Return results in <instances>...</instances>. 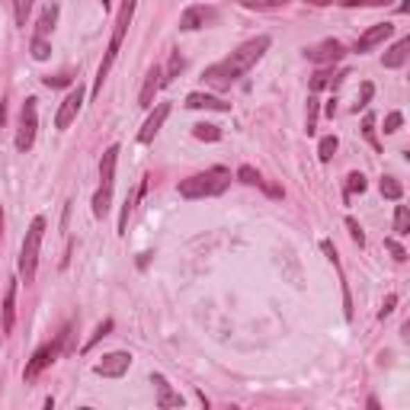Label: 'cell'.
I'll list each match as a JSON object with an SVG mask.
<instances>
[{
	"label": "cell",
	"mask_w": 410,
	"mask_h": 410,
	"mask_svg": "<svg viewBox=\"0 0 410 410\" xmlns=\"http://www.w3.org/2000/svg\"><path fill=\"white\" fill-rule=\"evenodd\" d=\"M269 49V35H257L250 42H244L237 51H231L225 61H218V65L205 67V84L215 87V90H231V84H237L253 65H257Z\"/></svg>",
	"instance_id": "1"
},
{
	"label": "cell",
	"mask_w": 410,
	"mask_h": 410,
	"mask_svg": "<svg viewBox=\"0 0 410 410\" xmlns=\"http://www.w3.org/2000/svg\"><path fill=\"white\" fill-rule=\"evenodd\" d=\"M135 7H138V0H122V7H119L116 23H112V39H109L106 58H103L100 71H96V84H93V93L103 90V80H106L109 71H112V65H116L119 49H122V39H126V29H128V23H132V17H135Z\"/></svg>",
	"instance_id": "2"
},
{
	"label": "cell",
	"mask_w": 410,
	"mask_h": 410,
	"mask_svg": "<svg viewBox=\"0 0 410 410\" xmlns=\"http://www.w3.org/2000/svg\"><path fill=\"white\" fill-rule=\"evenodd\" d=\"M231 186V170L225 167H212L205 173H196L189 180L180 183V196L183 199H212V196H221Z\"/></svg>",
	"instance_id": "3"
},
{
	"label": "cell",
	"mask_w": 410,
	"mask_h": 410,
	"mask_svg": "<svg viewBox=\"0 0 410 410\" xmlns=\"http://www.w3.org/2000/svg\"><path fill=\"white\" fill-rule=\"evenodd\" d=\"M116 160H119V144H109L100 160V189L93 196V215L106 218L109 205H112V186H116Z\"/></svg>",
	"instance_id": "4"
},
{
	"label": "cell",
	"mask_w": 410,
	"mask_h": 410,
	"mask_svg": "<svg viewBox=\"0 0 410 410\" xmlns=\"http://www.w3.org/2000/svg\"><path fill=\"white\" fill-rule=\"evenodd\" d=\"M42 237H45V218H33V225L23 237L19 247V276L26 279V285L35 279V266H39V250H42Z\"/></svg>",
	"instance_id": "5"
},
{
	"label": "cell",
	"mask_w": 410,
	"mask_h": 410,
	"mask_svg": "<svg viewBox=\"0 0 410 410\" xmlns=\"http://www.w3.org/2000/svg\"><path fill=\"white\" fill-rule=\"evenodd\" d=\"M67 334H71V330H61V334L55 336L51 343H45L42 350H35V356H33L29 362H26V372H23V378H26V382H33V378H39V375H42V368H49L51 362L58 359V356H61V350H65Z\"/></svg>",
	"instance_id": "6"
},
{
	"label": "cell",
	"mask_w": 410,
	"mask_h": 410,
	"mask_svg": "<svg viewBox=\"0 0 410 410\" xmlns=\"http://www.w3.org/2000/svg\"><path fill=\"white\" fill-rule=\"evenodd\" d=\"M35 128H39V100L29 96L23 103V116H19V132H17V151H29L35 142Z\"/></svg>",
	"instance_id": "7"
},
{
	"label": "cell",
	"mask_w": 410,
	"mask_h": 410,
	"mask_svg": "<svg viewBox=\"0 0 410 410\" xmlns=\"http://www.w3.org/2000/svg\"><path fill=\"white\" fill-rule=\"evenodd\" d=\"M80 106H84V87L77 84L74 90L61 100V109H58V116H55V128H67V126H71V122L77 119V112H80Z\"/></svg>",
	"instance_id": "8"
},
{
	"label": "cell",
	"mask_w": 410,
	"mask_h": 410,
	"mask_svg": "<svg viewBox=\"0 0 410 410\" xmlns=\"http://www.w3.org/2000/svg\"><path fill=\"white\" fill-rule=\"evenodd\" d=\"M132 366V356L128 352H106L100 362H96V375L103 378H122Z\"/></svg>",
	"instance_id": "9"
},
{
	"label": "cell",
	"mask_w": 410,
	"mask_h": 410,
	"mask_svg": "<svg viewBox=\"0 0 410 410\" xmlns=\"http://www.w3.org/2000/svg\"><path fill=\"white\" fill-rule=\"evenodd\" d=\"M305 55H308V61H314V65H334V61L343 58L346 51L336 39H327V42L314 45V49H305Z\"/></svg>",
	"instance_id": "10"
},
{
	"label": "cell",
	"mask_w": 410,
	"mask_h": 410,
	"mask_svg": "<svg viewBox=\"0 0 410 410\" xmlns=\"http://www.w3.org/2000/svg\"><path fill=\"white\" fill-rule=\"evenodd\" d=\"M394 35V26L391 23H378V26H372L368 33H362L359 35V42H356V51H368V49H375V45H382L385 39H391Z\"/></svg>",
	"instance_id": "11"
},
{
	"label": "cell",
	"mask_w": 410,
	"mask_h": 410,
	"mask_svg": "<svg viewBox=\"0 0 410 410\" xmlns=\"http://www.w3.org/2000/svg\"><path fill=\"white\" fill-rule=\"evenodd\" d=\"M167 116H170V106H167V103H160V106L151 112V119L144 122V128L138 132V142H142V144H151V142H154V135L160 132V126L167 122Z\"/></svg>",
	"instance_id": "12"
},
{
	"label": "cell",
	"mask_w": 410,
	"mask_h": 410,
	"mask_svg": "<svg viewBox=\"0 0 410 410\" xmlns=\"http://www.w3.org/2000/svg\"><path fill=\"white\" fill-rule=\"evenodd\" d=\"M212 19H215V10H209V7H189L183 17H180V29H183V33H193V29L212 23Z\"/></svg>",
	"instance_id": "13"
},
{
	"label": "cell",
	"mask_w": 410,
	"mask_h": 410,
	"mask_svg": "<svg viewBox=\"0 0 410 410\" xmlns=\"http://www.w3.org/2000/svg\"><path fill=\"white\" fill-rule=\"evenodd\" d=\"M160 67L154 65L151 71H148V80H144V87H142V96H138V106L142 109H151L154 106V96H157V90L164 87V80H160Z\"/></svg>",
	"instance_id": "14"
},
{
	"label": "cell",
	"mask_w": 410,
	"mask_h": 410,
	"mask_svg": "<svg viewBox=\"0 0 410 410\" xmlns=\"http://www.w3.org/2000/svg\"><path fill=\"white\" fill-rule=\"evenodd\" d=\"M186 109H215V112H228L231 103L218 100L212 93H189V96H186Z\"/></svg>",
	"instance_id": "15"
},
{
	"label": "cell",
	"mask_w": 410,
	"mask_h": 410,
	"mask_svg": "<svg viewBox=\"0 0 410 410\" xmlns=\"http://www.w3.org/2000/svg\"><path fill=\"white\" fill-rule=\"evenodd\" d=\"M151 382L157 385V407H183V398L167 385L164 375H151Z\"/></svg>",
	"instance_id": "16"
},
{
	"label": "cell",
	"mask_w": 410,
	"mask_h": 410,
	"mask_svg": "<svg viewBox=\"0 0 410 410\" xmlns=\"http://www.w3.org/2000/svg\"><path fill=\"white\" fill-rule=\"evenodd\" d=\"M407 51H410V35H401V39H398V42L388 49L385 67H401L404 61H407Z\"/></svg>",
	"instance_id": "17"
},
{
	"label": "cell",
	"mask_w": 410,
	"mask_h": 410,
	"mask_svg": "<svg viewBox=\"0 0 410 410\" xmlns=\"http://www.w3.org/2000/svg\"><path fill=\"white\" fill-rule=\"evenodd\" d=\"M13 318H17V282H10L3 295V334L13 330Z\"/></svg>",
	"instance_id": "18"
},
{
	"label": "cell",
	"mask_w": 410,
	"mask_h": 410,
	"mask_svg": "<svg viewBox=\"0 0 410 410\" xmlns=\"http://www.w3.org/2000/svg\"><path fill=\"white\" fill-rule=\"evenodd\" d=\"M237 180H241V183H247V186H263L269 196H282L276 186H266V183H263V176H259L253 167H241V170H237Z\"/></svg>",
	"instance_id": "19"
},
{
	"label": "cell",
	"mask_w": 410,
	"mask_h": 410,
	"mask_svg": "<svg viewBox=\"0 0 410 410\" xmlns=\"http://www.w3.org/2000/svg\"><path fill=\"white\" fill-rule=\"evenodd\" d=\"M55 23H58V3H49V7L42 10V17H39V29H35V35H49L51 29H55Z\"/></svg>",
	"instance_id": "20"
},
{
	"label": "cell",
	"mask_w": 410,
	"mask_h": 410,
	"mask_svg": "<svg viewBox=\"0 0 410 410\" xmlns=\"http://www.w3.org/2000/svg\"><path fill=\"white\" fill-rule=\"evenodd\" d=\"M382 196H385V199H391V202H401L404 186L398 183L394 176H382Z\"/></svg>",
	"instance_id": "21"
},
{
	"label": "cell",
	"mask_w": 410,
	"mask_h": 410,
	"mask_svg": "<svg viewBox=\"0 0 410 410\" xmlns=\"http://www.w3.org/2000/svg\"><path fill=\"white\" fill-rule=\"evenodd\" d=\"M193 135L199 142H218V138H221V128L212 126V122H199V126H193Z\"/></svg>",
	"instance_id": "22"
},
{
	"label": "cell",
	"mask_w": 410,
	"mask_h": 410,
	"mask_svg": "<svg viewBox=\"0 0 410 410\" xmlns=\"http://www.w3.org/2000/svg\"><path fill=\"white\" fill-rule=\"evenodd\" d=\"M180 71H183V55H180V51H173V55H170V65H167V71H160V80H164V84H170V80H176V77H180Z\"/></svg>",
	"instance_id": "23"
},
{
	"label": "cell",
	"mask_w": 410,
	"mask_h": 410,
	"mask_svg": "<svg viewBox=\"0 0 410 410\" xmlns=\"http://www.w3.org/2000/svg\"><path fill=\"white\" fill-rule=\"evenodd\" d=\"M289 0H241V7L247 10H282Z\"/></svg>",
	"instance_id": "24"
},
{
	"label": "cell",
	"mask_w": 410,
	"mask_h": 410,
	"mask_svg": "<svg viewBox=\"0 0 410 410\" xmlns=\"http://www.w3.org/2000/svg\"><path fill=\"white\" fill-rule=\"evenodd\" d=\"M394 231L398 234H410V215H407V205H398V212H394Z\"/></svg>",
	"instance_id": "25"
},
{
	"label": "cell",
	"mask_w": 410,
	"mask_h": 410,
	"mask_svg": "<svg viewBox=\"0 0 410 410\" xmlns=\"http://www.w3.org/2000/svg\"><path fill=\"white\" fill-rule=\"evenodd\" d=\"M33 13V0H13V17H17V26H26Z\"/></svg>",
	"instance_id": "26"
},
{
	"label": "cell",
	"mask_w": 410,
	"mask_h": 410,
	"mask_svg": "<svg viewBox=\"0 0 410 410\" xmlns=\"http://www.w3.org/2000/svg\"><path fill=\"white\" fill-rule=\"evenodd\" d=\"M334 151H336V138H334V135L321 138V144H318V157H321V164H327V160L334 157Z\"/></svg>",
	"instance_id": "27"
},
{
	"label": "cell",
	"mask_w": 410,
	"mask_h": 410,
	"mask_svg": "<svg viewBox=\"0 0 410 410\" xmlns=\"http://www.w3.org/2000/svg\"><path fill=\"white\" fill-rule=\"evenodd\" d=\"M352 193H366V176L362 173H350L346 176V196Z\"/></svg>",
	"instance_id": "28"
},
{
	"label": "cell",
	"mask_w": 410,
	"mask_h": 410,
	"mask_svg": "<svg viewBox=\"0 0 410 410\" xmlns=\"http://www.w3.org/2000/svg\"><path fill=\"white\" fill-rule=\"evenodd\" d=\"M49 55H51L49 42H45L42 35H35V39H33V58H35V61H45V58H49Z\"/></svg>",
	"instance_id": "29"
},
{
	"label": "cell",
	"mask_w": 410,
	"mask_h": 410,
	"mask_svg": "<svg viewBox=\"0 0 410 410\" xmlns=\"http://www.w3.org/2000/svg\"><path fill=\"white\" fill-rule=\"evenodd\" d=\"M330 77H334L330 71H318V74L311 77V90L318 93V90H324V87H334V80H330Z\"/></svg>",
	"instance_id": "30"
},
{
	"label": "cell",
	"mask_w": 410,
	"mask_h": 410,
	"mask_svg": "<svg viewBox=\"0 0 410 410\" xmlns=\"http://www.w3.org/2000/svg\"><path fill=\"white\" fill-rule=\"evenodd\" d=\"M318 96H311L308 100V135H314V128H318Z\"/></svg>",
	"instance_id": "31"
},
{
	"label": "cell",
	"mask_w": 410,
	"mask_h": 410,
	"mask_svg": "<svg viewBox=\"0 0 410 410\" xmlns=\"http://www.w3.org/2000/svg\"><path fill=\"white\" fill-rule=\"evenodd\" d=\"M362 135L368 138V144H372V148H378V138H375V116H366V122H362Z\"/></svg>",
	"instance_id": "32"
},
{
	"label": "cell",
	"mask_w": 410,
	"mask_h": 410,
	"mask_svg": "<svg viewBox=\"0 0 410 410\" xmlns=\"http://www.w3.org/2000/svg\"><path fill=\"white\" fill-rule=\"evenodd\" d=\"M343 7H388L391 0H340Z\"/></svg>",
	"instance_id": "33"
},
{
	"label": "cell",
	"mask_w": 410,
	"mask_h": 410,
	"mask_svg": "<svg viewBox=\"0 0 410 410\" xmlns=\"http://www.w3.org/2000/svg\"><path fill=\"white\" fill-rule=\"evenodd\" d=\"M401 122H404L401 112H388V116H385V132H388V135H394L398 128H401Z\"/></svg>",
	"instance_id": "34"
},
{
	"label": "cell",
	"mask_w": 410,
	"mask_h": 410,
	"mask_svg": "<svg viewBox=\"0 0 410 410\" xmlns=\"http://www.w3.org/2000/svg\"><path fill=\"white\" fill-rule=\"evenodd\" d=\"M109 330H112V321H103V324H100V327H96V334H93V336H90V343H87V346H84V350H90V346H93V343H100V340H103V336H106V334H109Z\"/></svg>",
	"instance_id": "35"
},
{
	"label": "cell",
	"mask_w": 410,
	"mask_h": 410,
	"mask_svg": "<svg viewBox=\"0 0 410 410\" xmlns=\"http://www.w3.org/2000/svg\"><path fill=\"white\" fill-rule=\"evenodd\" d=\"M385 247L394 253V259H398V263H404V259H407V250H404V247H401L398 241H394V237H388V241H385Z\"/></svg>",
	"instance_id": "36"
},
{
	"label": "cell",
	"mask_w": 410,
	"mask_h": 410,
	"mask_svg": "<svg viewBox=\"0 0 410 410\" xmlns=\"http://www.w3.org/2000/svg\"><path fill=\"white\" fill-rule=\"evenodd\" d=\"M346 228L352 231V241H356V244L362 247V244H366V234H362V228L356 225V218H346Z\"/></svg>",
	"instance_id": "37"
},
{
	"label": "cell",
	"mask_w": 410,
	"mask_h": 410,
	"mask_svg": "<svg viewBox=\"0 0 410 410\" xmlns=\"http://www.w3.org/2000/svg\"><path fill=\"white\" fill-rule=\"evenodd\" d=\"M372 93H375V87H372V84H362V96H359V103H356V112L368 106V100H372Z\"/></svg>",
	"instance_id": "38"
},
{
	"label": "cell",
	"mask_w": 410,
	"mask_h": 410,
	"mask_svg": "<svg viewBox=\"0 0 410 410\" xmlns=\"http://www.w3.org/2000/svg\"><path fill=\"white\" fill-rule=\"evenodd\" d=\"M71 84V74H55V77H45V87H67Z\"/></svg>",
	"instance_id": "39"
},
{
	"label": "cell",
	"mask_w": 410,
	"mask_h": 410,
	"mask_svg": "<svg viewBox=\"0 0 410 410\" xmlns=\"http://www.w3.org/2000/svg\"><path fill=\"white\" fill-rule=\"evenodd\" d=\"M394 305H398V295H388L385 305H382V314H378V318H388V314L394 311Z\"/></svg>",
	"instance_id": "40"
},
{
	"label": "cell",
	"mask_w": 410,
	"mask_h": 410,
	"mask_svg": "<svg viewBox=\"0 0 410 410\" xmlns=\"http://www.w3.org/2000/svg\"><path fill=\"white\" fill-rule=\"evenodd\" d=\"M305 3H314V7H327V3H340V0H305Z\"/></svg>",
	"instance_id": "41"
},
{
	"label": "cell",
	"mask_w": 410,
	"mask_h": 410,
	"mask_svg": "<svg viewBox=\"0 0 410 410\" xmlns=\"http://www.w3.org/2000/svg\"><path fill=\"white\" fill-rule=\"evenodd\" d=\"M0 225H3V209H0Z\"/></svg>",
	"instance_id": "42"
},
{
	"label": "cell",
	"mask_w": 410,
	"mask_h": 410,
	"mask_svg": "<svg viewBox=\"0 0 410 410\" xmlns=\"http://www.w3.org/2000/svg\"><path fill=\"white\" fill-rule=\"evenodd\" d=\"M103 7H109V0H103Z\"/></svg>",
	"instance_id": "43"
}]
</instances>
